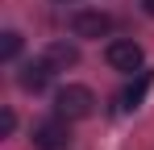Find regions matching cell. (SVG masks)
I'll return each instance as SVG.
<instances>
[{
	"instance_id": "9",
	"label": "cell",
	"mask_w": 154,
	"mask_h": 150,
	"mask_svg": "<svg viewBox=\"0 0 154 150\" xmlns=\"http://www.w3.org/2000/svg\"><path fill=\"white\" fill-rule=\"evenodd\" d=\"M13 129H17V117L4 108V113H0V133H13Z\"/></svg>"
},
{
	"instance_id": "4",
	"label": "cell",
	"mask_w": 154,
	"mask_h": 150,
	"mask_svg": "<svg viewBox=\"0 0 154 150\" xmlns=\"http://www.w3.org/2000/svg\"><path fill=\"white\" fill-rule=\"evenodd\" d=\"M71 33L75 38H108L112 33V17L100 13V8H83L71 17Z\"/></svg>"
},
{
	"instance_id": "5",
	"label": "cell",
	"mask_w": 154,
	"mask_h": 150,
	"mask_svg": "<svg viewBox=\"0 0 154 150\" xmlns=\"http://www.w3.org/2000/svg\"><path fill=\"white\" fill-rule=\"evenodd\" d=\"M50 79H54V63L46 58V54H42V58H33V63H25V67L17 71V83H21L25 92H33V96H38V92H46V83H50Z\"/></svg>"
},
{
	"instance_id": "2",
	"label": "cell",
	"mask_w": 154,
	"mask_h": 150,
	"mask_svg": "<svg viewBox=\"0 0 154 150\" xmlns=\"http://www.w3.org/2000/svg\"><path fill=\"white\" fill-rule=\"evenodd\" d=\"M104 58H108V67H112V71H125V75L142 71V63H146L142 46H137V42H129V38L108 42V46H104Z\"/></svg>"
},
{
	"instance_id": "7",
	"label": "cell",
	"mask_w": 154,
	"mask_h": 150,
	"mask_svg": "<svg viewBox=\"0 0 154 150\" xmlns=\"http://www.w3.org/2000/svg\"><path fill=\"white\" fill-rule=\"evenodd\" d=\"M146 92H150V71H137V79H133L125 92H121V108H125V113H129V108H137Z\"/></svg>"
},
{
	"instance_id": "8",
	"label": "cell",
	"mask_w": 154,
	"mask_h": 150,
	"mask_svg": "<svg viewBox=\"0 0 154 150\" xmlns=\"http://www.w3.org/2000/svg\"><path fill=\"white\" fill-rule=\"evenodd\" d=\"M17 54H21V33H17V29H8V33L0 38V58H4V63H13Z\"/></svg>"
},
{
	"instance_id": "10",
	"label": "cell",
	"mask_w": 154,
	"mask_h": 150,
	"mask_svg": "<svg viewBox=\"0 0 154 150\" xmlns=\"http://www.w3.org/2000/svg\"><path fill=\"white\" fill-rule=\"evenodd\" d=\"M142 8H146V17H154V0H142Z\"/></svg>"
},
{
	"instance_id": "3",
	"label": "cell",
	"mask_w": 154,
	"mask_h": 150,
	"mask_svg": "<svg viewBox=\"0 0 154 150\" xmlns=\"http://www.w3.org/2000/svg\"><path fill=\"white\" fill-rule=\"evenodd\" d=\"M67 142H71V121H67V117L54 113L50 121L33 125V146L38 150H67Z\"/></svg>"
},
{
	"instance_id": "6",
	"label": "cell",
	"mask_w": 154,
	"mask_h": 150,
	"mask_svg": "<svg viewBox=\"0 0 154 150\" xmlns=\"http://www.w3.org/2000/svg\"><path fill=\"white\" fill-rule=\"evenodd\" d=\"M46 58L54 63V71H67V67L79 63V50L71 46V42H50V46H46Z\"/></svg>"
},
{
	"instance_id": "1",
	"label": "cell",
	"mask_w": 154,
	"mask_h": 150,
	"mask_svg": "<svg viewBox=\"0 0 154 150\" xmlns=\"http://www.w3.org/2000/svg\"><path fill=\"white\" fill-rule=\"evenodd\" d=\"M92 108H96V96H92V88H83V83H67V88H58V96H54V113L67 117V121L92 117Z\"/></svg>"
}]
</instances>
